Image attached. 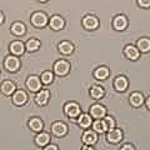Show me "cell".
<instances>
[{
  "mask_svg": "<svg viewBox=\"0 0 150 150\" xmlns=\"http://www.w3.org/2000/svg\"><path fill=\"white\" fill-rule=\"evenodd\" d=\"M4 68L10 73H15L20 69V60L15 55H9L4 60Z\"/></svg>",
  "mask_w": 150,
  "mask_h": 150,
  "instance_id": "obj_1",
  "label": "cell"
},
{
  "mask_svg": "<svg viewBox=\"0 0 150 150\" xmlns=\"http://www.w3.org/2000/svg\"><path fill=\"white\" fill-rule=\"evenodd\" d=\"M49 19L46 16V14L43 11H36L31 15V24L36 28H44L48 24Z\"/></svg>",
  "mask_w": 150,
  "mask_h": 150,
  "instance_id": "obj_2",
  "label": "cell"
},
{
  "mask_svg": "<svg viewBox=\"0 0 150 150\" xmlns=\"http://www.w3.org/2000/svg\"><path fill=\"white\" fill-rule=\"evenodd\" d=\"M70 70V64L67 60H58L54 64V73L58 76H65Z\"/></svg>",
  "mask_w": 150,
  "mask_h": 150,
  "instance_id": "obj_3",
  "label": "cell"
},
{
  "mask_svg": "<svg viewBox=\"0 0 150 150\" xmlns=\"http://www.w3.org/2000/svg\"><path fill=\"white\" fill-rule=\"evenodd\" d=\"M64 112L69 116V118H76V116L80 115V106L74 101L67 103L64 106Z\"/></svg>",
  "mask_w": 150,
  "mask_h": 150,
  "instance_id": "obj_4",
  "label": "cell"
},
{
  "mask_svg": "<svg viewBox=\"0 0 150 150\" xmlns=\"http://www.w3.org/2000/svg\"><path fill=\"white\" fill-rule=\"evenodd\" d=\"M41 80L38 76H35V75H31V76H29L26 79V88L29 89V91L31 93H38L40 90L41 88Z\"/></svg>",
  "mask_w": 150,
  "mask_h": 150,
  "instance_id": "obj_5",
  "label": "cell"
},
{
  "mask_svg": "<svg viewBox=\"0 0 150 150\" xmlns=\"http://www.w3.org/2000/svg\"><path fill=\"white\" fill-rule=\"evenodd\" d=\"M106 139H108V142L111 144L119 143L120 140L123 139V131L120 129H116V128L109 129V131H108V134H106Z\"/></svg>",
  "mask_w": 150,
  "mask_h": 150,
  "instance_id": "obj_6",
  "label": "cell"
},
{
  "mask_svg": "<svg viewBox=\"0 0 150 150\" xmlns=\"http://www.w3.org/2000/svg\"><path fill=\"white\" fill-rule=\"evenodd\" d=\"M83 26L85 28L86 30H95L96 28L99 26V20L94 15H88L83 19Z\"/></svg>",
  "mask_w": 150,
  "mask_h": 150,
  "instance_id": "obj_7",
  "label": "cell"
},
{
  "mask_svg": "<svg viewBox=\"0 0 150 150\" xmlns=\"http://www.w3.org/2000/svg\"><path fill=\"white\" fill-rule=\"evenodd\" d=\"M106 115V109L100 104H94L90 108V116L94 119H103Z\"/></svg>",
  "mask_w": 150,
  "mask_h": 150,
  "instance_id": "obj_8",
  "label": "cell"
},
{
  "mask_svg": "<svg viewBox=\"0 0 150 150\" xmlns=\"http://www.w3.org/2000/svg\"><path fill=\"white\" fill-rule=\"evenodd\" d=\"M28 101V95L24 90H15L13 93V103L18 106H23Z\"/></svg>",
  "mask_w": 150,
  "mask_h": 150,
  "instance_id": "obj_9",
  "label": "cell"
},
{
  "mask_svg": "<svg viewBox=\"0 0 150 150\" xmlns=\"http://www.w3.org/2000/svg\"><path fill=\"white\" fill-rule=\"evenodd\" d=\"M51 131H53V134L55 137L60 138V137H64V135L68 133V128L62 121H55L53 126H51Z\"/></svg>",
  "mask_w": 150,
  "mask_h": 150,
  "instance_id": "obj_10",
  "label": "cell"
},
{
  "mask_svg": "<svg viewBox=\"0 0 150 150\" xmlns=\"http://www.w3.org/2000/svg\"><path fill=\"white\" fill-rule=\"evenodd\" d=\"M50 99V93L49 90H39L35 96V103L40 106H44L48 104V101Z\"/></svg>",
  "mask_w": 150,
  "mask_h": 150,
  "instance_id": "obj_11",
  "label": "cell"
},
{
  "mask_svg": "<svg viewBox=\"0 0 150 150\" xmlns=\"http://www.w3.org/2000/svg\"><path fill=\"white\" fill-rule=\"evenodd\" d=\"M9 49H10V53L15 56H20L24 54L25 51V44H23L21 41H13L9 46Z\"/></svg>",
  "mask_w": 150,
  "mask_h": 150,
  "instance_id": "obj_12",
  "label": "cell"
},
{
  "mask_svg": "<svg viewBox=\"0 0 150 150\" xmlns=\"http://www.w3.org/2000/svg\"><path fill=\"white\" fill-rule=\"evenodd\" d=\"M112 26H114L115 30L123 31L128 26V20H126V18L124 15H118L114 19V21H112Z\"/></svg>",
  "mask_w": 150,
  "mask_h": 150,
  "instance_id": "obj_13",
  "label": "cell"
},
{
  "mask_svg": "<svg viewBox=\"0 0 150 150\" xmlns=\"http://www.w3.org/2000/svg\"><path fill=\"white\" fill-rule=\"evenodd\" d=\"M16 90V86L15 84L10 80H5L1 83V86H0V91H1L4 95H13V93Z\"/></svg>",
  "mask_w": 150,
  "mask_h": 150,
  "instance_id": "obj_14",
  "label": "cell"
},
{
  "mask_svg": "<svg viewBox=\"0 0 150 150\" xmlns=\"http://www.w3.org/2000/svg\"><path fill=\"white\" fill-rule=\"evenodd\" d=\"M83 142L88 144V145H94L98 142V135H96V131L94 130H86L84 131L83 134Z\"/></svg>",
  "mask_w": 150,
  "mask_h": 150,
  "instance_id": "obj_15",
  "label": "cell"
},
{
  "mask_svg": "<svg viewBox=\"0 0 150 150\" xmlns=\"http://www.w3.org/2000/svg\"><path fill=\"white\" fill-rule=\"evenodd\" d=\"M64 25H65V21H64V19L62 16L54 15L53 18L50 19V28L53 30H55V31L62 30L63 28H64Z\"/></svg>",
  "mask_w": 150,
  "mask_h": 150,
  "instance_id": "obj_16",
  "label": "cell"
},
{
  "mask_svg": "<svg viewBox=\"0 0 150 150\" xmlns=\"http://www.w3.org/2000/svg\"><path fill=\"white\" fill-rule=\"evenodd\" d=\"M128 79H126L125 76H118L115 79V81H114V88H115V90L116 91H119V93H123L125 91L126 89H128Z\"/></svg>",
  "mask_w": 150,
  "mask_h": 150,
  "instance_id": "obj_17",
  "label": "cell"
},
{
  "mask_svg": "<svg viewBox=\"0 0 150 150\" xmlns=\"http://www.w3.org/2000/svg\"><path fill=\"white\" fill-rule=\"evenodd\" d=\"M124 54H125V56H126V58H128L129 60H137L139 56H140L139 50L135 48L134 45H128V46H125Z\"/></svg>",
  "mask_w": 150,
  "mask_h": 150,
  "instance_id": "obj_18",
  "label": "cell"
},
{
  "mask_svg": "<svg viewBox=\"0 0 150 150\" xmlns=\"http://www.w3.org/2000/svg\"><path fill=\"white\" fill-rule=\"evenodd\" d=\"M10 30H11V33L14 35H16V36H23L26 33V28H25V25L23 24L21 21H15L14 24L11 25V28H10Z\"/></svg>",
  "mask_w": 150,
  "mask_h": 150,
  "instance_id": "obj_19",
  "label": "cell"
},
{
  "mask_svg": "<svg viewBox=\"0 0 150 150\" xmlns=\"http://www.w3.org/2000/svg\"><path fill=\"white\" fill-rule=\"evenodd\" d=\"M28 125H29V128L33 131H35V133H39V131H41L43 128H44L43 120L39 119V118H31L29 120V123H28Z\"/></svg>",
  "mask_w": 150,
  "mask_h": 150,
  "instance_id": "obj_20",
  "label": "cell"
},
{
  "mask_svg": "<svg viewBox=\"0 0 150 150\" xmlns=\"http://www.w3.org/2000/svg\"><path fill=\"white\" fill-rule=\"evenodd\" d=\"M59 51L64 55H70L74 51V45L70 43V41H62L58 46Z\"/></svg>",
  "mask_w": 150,
  "mask_h": 150,
  "instance_id": "obj_21",
  "label": "cell"
},
{
  "mask_svg": "<svg viewBox=\"0 0 150 150\" xmlns=\"http://www.w3.org/2000/svg\"><path fill=\"white\" fill-rule=\"evenodd\" d=\"M78 124L80 125L81 128H84V129L90 128V125L93 124L91 116L89 114H80V115H79V119H78Z\"/></svg>",
  "mask_w": 150,
  "mask_h": 150,
  "instance_id": "obj_22",
  "label": "cell"
},
{
  "mask_svg": "<svg viewBox=\"0 0 150 150\" xmlns=\"http://www.w3.org/2000/svg\"><path fill=\"white\" fill-rule=\"evenodd\" d=\"M90 95L93 99H101V98H104L105 95V90L103 86H99V85H95L90 89Z\"/></svg>",
  "mask_w": 150,
  "mask_h": 150,
  "instance_id": "obj_23",
  "label": "cell"
},
{
  "mask_svg": "<svg viewBox=\"0 0 150 150\" xmlns=\"http://www.w3.org/2000/svg\"><path fill=\"white\" fill-rule=\"evenodd\" d=\"M49 142H50V135L48 133H40L39 131V134H38L35 138V143L38 146H44V145H46Z\"/></svg>",
  "mask_w": 150,
  "mask_h": 150,
  "instance_id": "obj_24",
  "label": "cell"
},
{
  "mask_svg": "<svg viewBox=\"0 0 150 150\" xmlns=\"http://www.w3.org/2000/svg\"><path fill=\"white\" fill-rule=\"evenodd\" d=\"M94 76H95V79H98V80H105V79L109 76V69L105 67L98 68L95 71H94Z\"/></svg>",
  "mask_w": 150,
  "mask_h": 150,
  "instance_id": "obj_25",
  "label": "cell"
},
{
  "mask_svg": "<svg viewBox=\"0 0 150 150\" xmlns=\"http://www.w3.org/2000/svg\"><path fill=\"white\" fill-rule=\"evenodd\" d=\"M93 129H94V131H96V133L103 134V133H105V131L108 130V126H106L104 120L96 119L95 121H94V124H93Z\"/></svg>",
  "mask_w": 150,
  "mask_h": 150,
  "instance_id": "obj_26",
  "label": "cell"
},
{
  "mask_svg": "<svg viewBox=\"0 0 150 150\" xmlns=\"http://www.w3.org/2000/svg\"><path fill=\"white\" fill-rule=\"evenodd\" d=\"M39 48H40V41L38 39H29L25 43V49L29 51V53L39 50Z\"/></svg>",
  "mask_w": 150,
  "mask_h": 150,
  "instance_id": "obj_27",
  "label": "cell"
},
{
  "mask_svg": "<svg viewBox=\"0 0 150 150\" xmlns=\"http://www.w3.org/2000/svg\"><path fill=\"white\" fill-rule=\"evenodd\" d=\"M143 101H144V98L143 95L140 93H133L131 94V96H130V104L135 106V108H138L143 104Z\"/></svg>",
  "mask_w": 150,
  "mask_h": 150,
  "instance_id": "obj_28",
  "label": "cell"
},
{
  "mask_svg": "<svg viewBox=\"0 0 150 150\" xmlns=\"http://www.w3.org/2000/svg\"><path fill=\"white\" fill-rule=\"evenodd\" d=\"M138 48L140 49V51H143V53H148L150 50V40L146 39V38H142V39L138 40Z\"/></svg>",
  "mask_w": 150,
  "mask_h": 150,
  "instance_id": "obj_29",
  "label": "cell"
},
{
  "mask_svg": "<svg viewBox=\"0 0 150 150\" xmlns=\"http://www.w3.org/2000/svg\"><path fill=\"white\" fill-rule=\"evenodd\" d=\"M53 79H54V74L51 71H43V74L40 75V80L43 84H45V85H49V84L53 83Z\"/></svg>",
  "mask_w": 150,
  "mask_h": 150,
  "instance_id": "obj_30",
  "label": "cell"
},
{
  "mask_svg": "<svg viewBox=\"0 0 150 150\" xmlns=\"http://www.w3.org/2000/svg\"><path fill=\"white\" fill-rule=\"evenodd\" d=\"M104 121H105V124L108 126V130L115 128V120L112 119L111 116H104Z\"/></svg>",
  "mask_w": 150,
  "mask_h": 150,
  "instance_id": "obj_31",
  "label": "cell"
},
{
  "mask_svg": "<svg viewBox=\"0 0 150 150\" xmlns=\"http://www.w3.org/2000/svg\"><path fill=\"white\" fill-rule=\"evenodd\" d=\"M138 4L142 8H150V0H138Z\"/></svg>",
  "mask_w": 150,
  "mask_h": 150,
  "instance_id": "obj_32",
  "label": "cell"
},
{
  "mask_svg": "<svg viewBox=\"0 0 150 150\" xmlns=\"http://www.w3.org/2000/svg\"><path fill=\"white\" fill-rule=\"evenodd\" d=\"M134 150V146H133V145H131V144H125L124 145V146L123 148H121V150Z\"/></svg>",
  "mask_w": 150,
  "mask_h": 150,
  "instance_id": "obj_33",
  "label": "cell"
},
{
  "mask_svg": "<svg viewBox=\"0 0 150 150\" xmlns=\"http://www.w3.org/2000/svg\"><path fill=\"white\" fill-rule=\"evenodd\" d=\"M4 20H5V15H4V13L0 10V24H3Z\"/></svg>",
  "mask_w": 150,
  "mask_h": 150,
  "instance_id": "obj_34",
  "label": "cell"
},
{
  "mask_svg": "<svg viewBox=\"0 0 150 150\" xmlns=\"http://www.w3.org/2000/svg\"><path fill=\"white\" fill-rule=\"evenodd\" d=\"M45 149L46 150H58V146H55V145H50V146H46Z\"/></svg>",
  "mask_w": 150,
  "mask_h": 150,
  "instance_id": "obj_35",
  "label": "cell"
},
{
  "mask_svg": "<svg viewBox=\"0 0 150 150\" xmlns=\"http://www.w3.org/2000/svg\"><path fill=\"white\" fill-rule=\"evenodd\" d=\"M146 106H148V109L150 110V98H149V99L146 100Z\"/></svg>",
  "mask_w": 150,
  "mask_h": 150,
  "instance_id": "obj_36",
  "label": "cell"
},
{
  "mask_svg": "<svg viewBox=\"0 0 150 150\" xmlns=\"http://www.w3.org/2000/svg\"><path fill=\"white\" fill-rule=\"evenodd\" d=\"M38 1H40V3H45V1H48V0H38Z\"/></svg>",
  "mask_w": 150,
  "mask_h": 150,
  "instance_id": "obj_37",
  "label": "cell"
}]
</instances>
